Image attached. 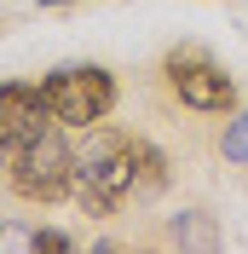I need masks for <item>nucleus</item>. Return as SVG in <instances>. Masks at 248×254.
<instances>
[{"mask_svg":"<svg viewBox=\"0 0 248 254\" xmlns=\"http://www.w3.org/2000/svg\"><path fill=\"white\" fill-rule=\"evenodd\" d=\"M6 156H12V150H6V144H0V168H6Z\"/></svg>","mask_w":248,"mask_h":254,"instance_id":"9","label":"nucleus"},{"mask_svg":"<svg viewBox=\"0 0 248 254\" xmlns=\"http://www.w3.org/2000/svg\"><path fill=\"white\" fill-rule=\"evenodd\" d=\"M41 6H63V0H41Z\"/></svg>","mask_w":248,"mask_h":254,"instance_id":"10","label":"nucleus"},{"mask_svg":"<svg viewBox=\"0 0 248 254\" xmlns=\"http://www.w3.org/2000/svg\"><path fill=\"white\" fill-rule=\"evenodd\" d=\"M219 156L237 162V168H248V110L225 122V133H219Z\"/></svg>","mask_w":248,"mask_h":254,"instance_id":"7","label":"nucleus"},{"mask_svg":"<svg viewBox=\"0 0 248 254\" xmlns=\"http://www.w3.org/2000/svg\"><path fill=\"white\" fill-rule=\"evenodd\" d=\"M6 179H12V190L23 196V202H58V196L75 190V150L63 144V133H52V127H47L35 144L12 150Z\"/></svg>","mask_w":248,"mask_h":254,"instance_id":"3","label":"nucleus"},{"mask_svg":"<svg viewBox=\"0 0 248 254\" xmlns=\"http://www.w3.org/2000/svg\"><path fill=\"white\" fill-rule=\"evenodd\" d=\"M47 127H58V116L47 104V87H35V81H6L0 87V144L6 150L35 144Z\"/></svg>","mask_w":248,"mask_h":254,"instance_id":"5","label":"nucleus"},{"mask_svg":"<svg viewBox=\"0 0 248 254\" xmlns=\"http://www.w3.org/2000/svg\"><path fill=\"white\" fill-rule=\"evenodd\" d=\"M168 81H173V93H179V104H190L202 116L237 110V81L214 58H202V52H173L168 58Z\"/></svg>","mask_w":248,"mask_h":254,"instance_id":"4","label":"nucleus"},{"mask_svg":"<svg viewBox=\"0 0 248 254\" xmlns=\"http://www.w3.org/2000/svg\"><path fill=\"white\" fill-rule=\"evenodd\" d=\"M168 243L173 249H219V225L202 214V208H185L168 220Z\"/></svg>","mask_w":248,"mask_h":254,"instance_id":"6","label":"nucleus"},{"mask_svg":"<svg viewBox=\"0 0 248 254\" xmlns=\"http://www.w3.org/2000/svg\"><path fill=\"white\" fill-rule=\"evenodd\" d=\"M41 87H47V104L58 116V127H75V133H93L116 110V75L104 64H63Z\"/></svg>","mask_w":248,"mask_h":254,"instance_id":"2","label":"nucleus"},{"mask_svg":"<svg viewBox=\"0 0 248 254\" xmlns=\"http://www.w3.org/2000/svg\"><path fill=\"white\" fill-rule=\"evenodd\" d=\"M35 249H47V254H69L75 243L63 237V231H35Z\"/></svg>","mask_w":248,"mask_h":254,"instance_id":"8","label":"nucleus"},{"mask_svg":"<svg viewBox=\"0 0 248 254\" xmlns=\"http://www.w3.org/2000/svg\"><path fill=\"white\" fill-rule=\"evenodd\" d=\"M168 185V156L144 139H93L75 156V202L87 214H116L127 196Z\"/></svg>","mask_w":248,"mask_h":254,"instance_id":"1","label":"nucleus"}]
</instances>
